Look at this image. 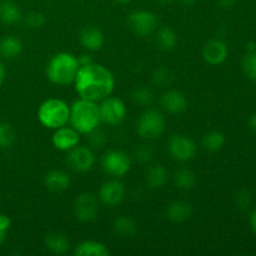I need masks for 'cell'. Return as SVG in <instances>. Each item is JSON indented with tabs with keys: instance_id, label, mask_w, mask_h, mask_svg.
I'll return each instance as SVG.
<instances>
[{
	"instance_id": "obj_1",
	"label": "cell",
	"mask_w": 256,
	"mask_h": 256,
	"mask_svg": "<svg viewBox=\"0 0 256 256\" xmlns=\"http://www.w3.org/2000/svg\"><path fill=\"white\" fill-rule=\"evenodd\" d=\"M74 85L82 99L98 102L112 94L115 79L109 69L92 62L79 66Z\"/></svg>"
},
{
	"instance_id": "obj_2",
	"label": "cell",
	"mask_w": 256,
	"mask_h": 256,
	"mask_svg": "<svg viewBox=\"0 0 256 256\" xmlns=\"http://www.w3.org/2000/svg\"><path fill=\"white\" fill-rule=\"evenodd\" d=\"M79 62L72 52H62L55 54L46 65V76L52 84L65 86L74 82L79 70Z\"/></svg>"
},
{
	"instance_id": "obj_3",
	"label": "cell",
	"mask_w": 256,
	"mask_h": 256,
	"mask_svg": "<svg viewBox=\"0 0 256 256\" xmlns=\"http://www.w3.org/2000/svg\"><path fill=\"white\" fill-rule=\"evenodd\" d=\"M70 124L80 134H89L99 128L100 119L99 105L96 102H90L80 98L70 106Z\"/></svg>"
},
{
	"instance_id": "obj_4",
	"label": "cell",
	"mask_w": 256,
	"mask_h": 256,
	"mask_svg": "<svg viewBox=\"0 0 256 256\" xmlns=\"http://www.w3.org/2000/svg\"><path fill=\"white\" fill-rule=\"evenodd\" d=\"M38 119L40 124L48 129H58L64 126L70 120V106L62 99L50 98L45 100L38 110Z\"/></svg>"
},
{
	"instance_id": "obj_5",
	"label": "cell",
	"mask_w": 256,
	"mask_h": 256,
	"mask_svg": "<svg viewBox=\"0 0 256 256\" xmlns=\"http://www.w3.org/2000/svg\"><path fill=\"white\" fill-rule=\"evenodd\" d=\"M166 126L164 114L158 109H148L142 114L136 124V132L142 139L152 140L162 136Z\"/></svg>"
},
{
	"instance_id": "obj_6",
	"label": "cell",
	"mask_w": 256,
	"mask_h": 256,
	"mask_svg": "<svg viewBox=\"0 0 256 256\" xmlns=\"http://www.w3.org/2000/svg\"><path fill=\"white\" fill-rule=\"evenodd\" d=\"M99 112L102 122L115 126L122 124L126 118V105L120 98L109 95L99 104Z\"/></svg>"
},
{
	"instance_id": "obj_7",
	"label": "cell",
	"mask_w": 256,
	"mask_h": 256,
	"mask_svg": "<svg viewBox=\"0 0 256 256\" xmlns=\"http://www.w3.org/2000/svg\"><path fill=\"white\" fill-rule=\"evenodd\" d=\"M102 168L108 175L119 179L129 172L132 159L122 150H109L102 158Z\"/></svg>"
},
{
	"instance_id": "obj_8",
	"label": "cell",
	"mask_w": 256,
	"mask_h": 256,
	"mask_svg": "<svg viewBox=\"0 0 256 256\" xmlns=\"http://www.w3.org/2000/svg\"><path fill=\"white\" fill-rule=\"evenodd\" d=\"M168 150L172 158L176 162H186L195 158L198 146L192 138L182 134H174L168 142Z\"/></svg>"
},
{
	"instance_id": "obj_9",
	"label": "cell",
	"mask_w": 256,
	"mask_h": 256,
	"mask_svg": "<svg viewBox=\"0 0 256 256\" xmlns=\"http://www.w3.org/2000/svg\"><path fill=\"white\" fill-rule=\"evenodd\" d=\"M128 24L138 36H148L156 29L158 18L150 10H135L128 16Z\"/></svg>"
},
{
	"instance_id": "obj_10",
	"label": "cell",
	"mask_w": 256,
	"mask_h": 256,
	"mask_svg": "<svg viewBox=\"0 0 256 256\" xmlns=\"http://www.w3.org/2000/svg\"><path fill=\"white\" fill-rule=\"evenodd\" d=\"M66 164L74 172H85L92 169L95 164V154L86 145H79L68 152Z\"/></svg>"
},
{
	"instance_id": "obj_11",
	"label": "cell",
	"mask_w": 256,
	"mask_h": 256,
	"mask_svg": "<svg viewBox=\"0 0 256 256\" xmlns=\"http://www.w3.org/2000/svg\"><path fill=\"white\" fill-rule=\"evenodd\" d=\"M75 218L82 222H92L99 214V202L92 192H82L75 199L72 206Z\"/></svg>"
},
{
	"instance_id": "obj_12",
	"label": "cell",
	"mask_w": 256,
	"mask_h": 256,
	"mask_svg": "<svg viewBox=\"0 0 256 256\" xmlns=\"http://www.w3.org/2000/svg\"><path fill=\"white\" fill-rule=\"evenodd\" d=\"M124 184L118 178H114L112 180H108L102 185L99 190V200L106 206H116L124 200L125 198Z\"/></svg>"
},
{
	"instance_id": "obj_13",
	"label": "cell",
	"mask_w": 256,
	"mask_h": 256,
	"mask_svg": "<svg viewBox=\"0 0 256 256\" xmlns=\"http://www.w3.org/2000/svg\"><path fill=\"white\" fill-rule=\"evenodd\" d=\"M80 142V132L72 126H60L54 130L52 142L54 148L59 152H69L76 146Z\"/></svg>"
},
{
	"instance_id": "obj_14",
	"label": "cell",
	"mask_w": 256,
	"mask_h": 256,
	"mask_svg": "<svg viewBox=\"0 0 256 256\" xmlns=\"http://www.w3.org/2000/svg\"><path fill=\"white\" fill-rule=\"evenodd\" d=\"M229 49L220 39H210L202 48V58L209 65H220L228 59Z\"/></svg>"
},
{
	"instance_id": "obj_15",
	"label": "cell",
	"mask_w": 256,
	"mask_h": 256,
	"mask_svg": "<svg viewBox=\"0 0 256 256\" xmlns=\"http://www.w3.org/2000/svg\"><path fill=\"white\" fill-rule=\"evenodd\" d=\"M160 104L162 109L169 114H182L188 109L186 96L184 92L176 89L168 90L166 92H164L160 98Z\"/></svg>"
},
{
	"instance_id": "obj_16",
	"label": "cell",
	"mask_w": 256,
	"mask_h": 256,
	"mask_svg": "<svg viewBox=\"0 0 256 256\" xmlns=\"http://www.w3.org/2000/svg\"><path fill=\"white\" fill-rule=\"evenodd\" d=\"M80 42L88 52H98L104 45V34L99 28L85 26L80 32Z\"/></svg>"
},
{
	"instance_id": "obj_17",
	"label": "cell",
	"mask_w": 256,
	"mask_h": 256,
	"mask_svg": "<svg viewBox=\"0 0 256 256\" xmlns=\"http://www.w3.org/2000/svg\"><path fill=\"white\" fill-rule=\"evenodd\" d=\"M192 204L184 200H175L168 206L166 216L172 222H184L192 218Z\"/></svg>"
},
{
	"instance_id": "obj_18",
	"label": "cell",
	"mask_w": 256,
	"mask_h": 256,
	"mask_svg": "<svg viewBox=\"0 0 256 256\" xmlns=\"http://www.w3.org/2000/svg\"><path fill=\"white\" fill-rule=\"evenodd\" d=\"M44 184L52 192H65L70 186V176L62 170H50L44 176Z\"/></svg>"
},
{
	"instance_id": "obj_19",
	"label": "cell",
	"mask_w": 256,
	"mask_h": 256,
	"mask_svg": "<svg viewBox=\"0 0 256 256\" xmlns=\"http://www.w3.org/2000/svg\"><path fill=\"white\" fill-rule=\"evenodd\" d=\"M22 20V12L19 4L12 0H2L0 2V22L4 24H18Z\"/></svg>"
},
{
	"instance_id": "obj_20",
	"label": "cell",
	"mask_w": 256,
	"mask_h": 256,
	"mask_svg": "<svg viewBox=\"0 0 256 256\" xmlns=\"http://www.w3.org/2000/svg\"><path fill=\"white\" fill-rule=\"evenodd\" d=\"M74 255L76 256H109L110 250L105 244L95 240H85L75 246Z\"/></svg>"
},
{
	"instance_id": "obj_21",
	"label": "cell",
	"mask_w": 256,
	"mask_h": 256,
	"mask_svg": "<svg viewBox=\"0 0 256 256\" xmlns=\"http://www.w3.org/2000/svg\"><path fill=\"white\" fill-rule=\"evenodd\" d=\"M44 244L46 249L55 255L65 254L70 248V242L66 235L56 232L45 235Z\"/></svg>"
},
{
	"instance_id": "obj_22",
	"label": "cell",
	"mask_w": 256,
	"mask_h": 256,
	"mask_svg": "<svg viewBox=\"0 0 256 256\" xmlns=\"http://www.w3.org/2000/svg\"><path fill=\"white\" fill-rule=\"evenodd\" d=\"M22 52V40L14 35H8L0 40V56L12 60L19 56Z\"/></svg>"
},
{
	"instance_id": "obj_23",
	"label": "cell",
	"mask_w": 256,
	"mask_h": 256,
	"mask_svg": "<svg viewBox=\"0 0 256 256\" xmlns=\"http://www.w3.org/2000/svg\"><path fill=\"white\" fill-rule=\"evenodd\" d=\"M168 176H169V174H168L166 168L162 166V165H152L148 169L145 182L150 189H162L166 184Z\"/></svg>"
},
{
	"instance_id": "obj_24",
	"label": "cell",
	"mask_w": 256,
	"mask_h": 256,
	"mask_svg": "<svg viewBox=\"0 0 256 256\" xmlns=\"http://www.w3.org/2000/svg\"><path fill=\"white\" fill-rule=\"evenodd\" d=\"M158 48L164 52H170L174 49L178 44V34L174 29L170 26H162L158 30L156 38H155Z\"/></svg>"
},
{
	"instance_id": "obj_25",
	"label": "cell",
	"mask_w": 256,
	"mask_h": 256,
	"mask_svg": "<svg viewBox=\"0 0 256 256\" xmlns=\"http://www.w3.org/2000/svg\"><path fill=\"white\" fill-rule=\"evenodd\" d=\"M175 186L182 192H189L196 185V174L189 168H180L174 175Z\"/></svg>"
},
{
	"instance_id": "obj_26",
	"label": "cell",
	"mask_w": 256,
	"mask_h": 256,
	"mask_svg": "<svg viewBox=\"0 0 256 256\" xmlns=\"http://www.w3.org/2000/svg\"><path fill=\"white\" fill-rule=\"evenodd\" d=\"M114 232L122 238H132L138 232V224L129 216H119L114 222Z\"/></svg>"
},
{
	"instance_id": "obj_27",
	"label": "cell",
	"mask_w": 256,
	"mask_h": 256,
	"mask_svg": "<svg viewBox=\"0 0 256 256\" xmlns=\"http://www.w3.org/2000/svg\"><path fill=\"white\" fill-rule=\"evenodd\" d=\"M202 144L209 152H219L225 145V135L219 130H212L202 136Z\"/></svg>"
},
{
	"instance_id": "obj_28",
	"label": "cell",
	"mask_w": 256,
	"mask_h": 256,
	"mask_svg": "<svg viewBox=\"0 0 256 256\" xmlns=\"http://www.w3.org/2000/svg\"><path fill=\"white\" fill-rule=\"evenodd\" d=\"M132 100L136 105L142 108L150 106L154 102V94L146 86H136L132 92Z\"/></svg>"
},
{
	"instance_id": "obj_29",
	"label": "cell",
	"mask_w": 256,
	"mask_h": 256,
	"mask_svg": "<svg viewBox=\"0 0 256 256\" xmlns=\"http://www.w3.org/2000/svg\"><path fill=\"white\" fill-rule=\"evenodd\" d=\"M15 134L14 128L9 122H0V149H8L15 142Z\"/></svg>"
},
{
	"instance_id": "obj_30",
	"label": "cell",
	"mask_w": 256,
	"mask_h": 256,
	"mask_svg": "<svg viewBox=\"0 0 256 256\" xmlns=\"http://www.w3.org/2000/svg\"><path fill=\"white\" fill-rule=\"evenodd\" d=\"M242 68L248 79L256 82V50L246 52L242 62Z\"/></svg>"
},
{
	"instance_id": "obj_31",
	"label": "cell",
	"mask_w": 256,
	"mask_h": 256,
	"mask_svg": "<svg viewBox=\"0 0 256 256\" xmlns=\"http://www.w3.org/2000/svg\"><path fill=\"white\" fill-rule=\"evenodd\" d=\"M24 18V22L30 29H39L45 24V15L40 12H30Z\"/></svg>"
},
{
	"instance_id": "obj_32",
	"label": "cell",
	"mask_w": 256,
	"mask_h": 256,
	"mask_svg": "<svg viewBox=\"0 0 256 256\" xmlns=\"http://www.w3.org/2000/svg\"><path fill=\"white\" fill-rule=\"evenodd\" d=\"M88 135V139H89V144L92 149H99L102 148L106 142V134H105L102 130H100L99 128H96L95 130L90 132Z\"/></svg>"
},
{
	"instance_id": "obj_33",
	"label": "cell",
	"mask_w": 256,
	"mask_h": 256,
	"mask_svg": "<svg viewBox=\"0 0 256 256\" xmlns=\"http://www.w3.org/2000/svg\"><path fill=\"white\" fill-rule=\"evenodd\" d=\"M172 82V74L166 68H158L154 72H152V82L159 86H165Z\"/></svg>"
},
{
	"instance_id": "obj_34",
	"label": "cell",
	"mask_w": 256,
	"mask_h": 256,
	"mask_svg": "<svg viewBox=\"0 0 256 256\" xmlns=\"http://www.w3.org/2000/svg\"><path fill=\"white\" fill-rule=\"evenodd\" d=\"M136 160L140 162H148L152 158V150L149 146H142L135 152Z\"/></svg>"
},
{
	"instance_id": "obj_35",
	"label": "cell",
	"mask_w": 256,
	"mask_h": 256,
	"mask_svg": "<svg viewBox=\"0 0 256 256\" xmlns=\"http://www.w3.org/2000/svg\"><path fill=\"white\" fill-rule=\"evenodd\" d=\"M236 202L240 208H248L252 202V196L248 192H240L236 195Z\"/></svg>"
},
{
	"instance_id": "obj_36",
	"label": "cell",
	"mask_w": 256,
	"mask_h": 256,
	"mask_svg": "<svg viewBox=\"0 0 256 256\" xmlns=\"http://www.w3.org/2000/svg\"><path fill=\"white\" fill-rule=\"evenodd\" d=\"M12 228V219L8 215L0 214V232H6Z\"/></svg>"
},
{
	"instance_id": "obj_37",
	"label": "cell",
	"mask_w": 256,
	"mask_h": 256,
	"mask_svg": "<svg viewBox=\"0 0 256 256\" xmlns=\"http://www.w3.org/2000/svg\"><path fill=\"white\" fill-rule=\"evenodd\" d=\"M78 62H79V65L82 66V65H86L92 62V59L89 54H82L80 56H78Z\"/></svg>"
},
{
	"instance_id": "obj_38",
	"label": "cell",
	"mask_w": 256,
	"mask_h": 256,
	"mask_svg": "<svg viewBox=\"0 0 256 256\" xmlns=\"http://www.w3.org/2000/svg\"><path fill=\"white\" fill-rule=\"evenodd\" d=\"M5 76H6V69H5V65L0 62V86H2V82H4Z\"/></svg>"
},
{
	"instance_id": "obj_39",
	"label": "cell",
	"mask_w": 256,
	"mask_h": 256,
	"mask_svg": "<svg viewBox=\"0 0 256 256\" xmlns=\"http://www.w3.org/2000/svg\"><path fill=\"white\" fill-rule=\"evenodd\" d=\"M250 226H252V230L256 234V209L250 215Z\"/></svg>"
},
{
	"instance_id": "obj_40",
	"label": "cell",
	"mask_w": 256,
	"mask_h": 256,
	"mask_svg": "<svg viewBox=\"0 0 256 256\" xmlns=\"http://www.w3.org/2000/svg\"><path fill=\"white\" fill-rule=\"evenodd\" d=\"M218 2H219L220 6L225 8V9H226V8H230V6H232V5H234L235 0H218Z\"/></svg>"
},
{
	"instance_id": "obj_41",
	"label": "cell",
	"mask_w": 256,
	"mask_h": 256,
	"mask_svg": "<svg viewBox=\"0 0 256 256\" xmlns=\"http://www.w3.org/2000/svg\"><path fill=\"white\" fill-rule=\"evenodd\" d=\"M249 126H250V129L254 130V132H256V112H254V114H252V116H250Z\"/></svg>"
},
{
	"instance_id": "obj_42",
	"label": "cell",
	"mask_w": 256,
	"mask_h": 256,
	"mask_svg": "<svg viewBox=\"0 0 256 256\" xmlns=\"http://www.w3.org/2000/svg\"><path fill=\"white\" fill-rule=\"evenodd\" d=\"M182 5H185V6H192L196 2V0H178Z\"/></svg>"
},
{
	"instance_id": "obj_43",
	"label": "cell",
	"mask_w": 256,
	"mask_h": 256,
	"mask_svg": "<svg viewBox=\"0 0 256 256\" xmlns=\"http://www.w3.org/2000/svg\"><path fill=\"white\" fill-rule=\"evenodd\" d=\"M254 50H256L255 49V42H248V44H246V52H254Z\"/></svg>"
},
{
	"instance_id": "obj_44",
	"label": "cell",
	"mask_w": 256,
	"mask_h": 256,
	"mask_svg": "<svg viewBox=\"0 0 256 256\" xmlns=\"http://www.w3.org/2000/svg\"><path fill=\"white\" fill-rule=\"evenodd\" d=\"M5 239H6V232H0V245L5 242Z\"/></svg>"
},
{
	"instance_id": "obj_45",
	"label": "cell",
	"mask_w": 256,
	"mask_h": 256,
	"mask_svg": "<svg viewBox=\"0 0 256 256\" xmlns=\"http://www.w3.org/2000/svg\"><path fill=\"white\" fill-rule=\"evenodd\" d=\"M115 2H119V4H129L132 0H114Z\"/></svg>"
},
{
	"instance_id": "obj_46",
	"label": "cell",
	"mask_w": 256,
	"mask_h": 256,
	"mask_svg": "<svg viewBox=\"0 0 256 256\" xmlns=\"http://www.w3.org/2000/svg\"><path fill=\"white\" fill-rule=\"evenodd\" d=\"M170 2H172V0H156V2H159L160 5H166L169 4Z\"/></svg>"
}]
</instances>
